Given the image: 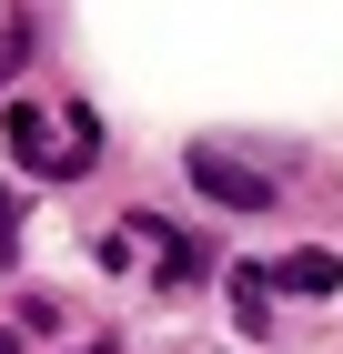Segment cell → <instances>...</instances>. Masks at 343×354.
<instances>
[{
	"instance_id": "cell-1",
	"label": "cell",
	"mask_w": 343,
	"mask_h": 354,
	"mask_svg": "<svg viewBox=\"0 0 343 354\" xmlns=\"http://www.w3.org/2000/svg\"><path fill=\"white\" fill-rule=\"evenodd\" d=\"M0 132H10V162L41 172V183H71V172L101 162V122H91L81 102H10Z\"/></svg>"
},
{
	"instance_id": "cell-2",
	"label": "cell",
	"mask_w": 343,
	"mask_h": 354,
	"mask_svg": "<svg viewBox=\"0 0 343 354\" xmlns=\"http://www.w3.org/2000/svg\"><path fill=\"white\" fill-rule=\"evenodd\" d=\"M141 253H152V273H161V283H192V273H202V253H192L172 223H152V213L111 233V263H141Z\"/></svg>"
},
{
	"instance_id": "cell-3",
	"label": "cell",
	"mask_w": 343,
	"mask_h": 354,
	"mask_svg": "<svg viewBox=\"0 0 343 354\" xmlns=\"http://www.w3.org/2000/svg\"><path fill=\"white\" fill-rule=\"evenodd\" d=\"M192 183H202L212 203H233V213H263V203H273V183H263V172H242V162H222L212 142H202V152H192Z\"/></svg>"
},
{
	"instance_id": "cell-4",
	"label": "cell",
	"mask_w": 343,
	"mask_h": 354,
	"mask_svg": "<svg viewBox=\"0 0 343 354\" xmlns=\"http://www.w3.org/2000/svg\"><path fill=\"white\" fill-rule=\"evenodd\" d=\"M253 273H263V294H333L343 283L333 253H273V263H253Z\"/></svg>"
},
{
	"instance_id": "cell-5",
	"label": "cell",
	"mask_w": 343,
	"mask_h": 354,
	"mask_svg": "<svg viewBox=\"0 0 343 354\" xmlns=\"http://www.w3.org/2000/svg\"><path fill=\"white\" fill-rule=\"evenodd\" d=\"M10 253H21V203L0 192V273H10Z\"/></svg>"
}]
</instances>
